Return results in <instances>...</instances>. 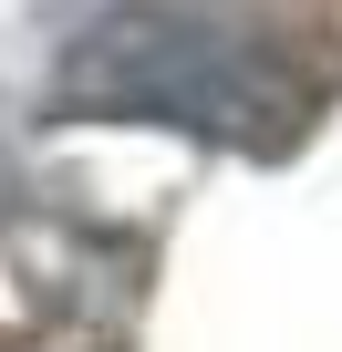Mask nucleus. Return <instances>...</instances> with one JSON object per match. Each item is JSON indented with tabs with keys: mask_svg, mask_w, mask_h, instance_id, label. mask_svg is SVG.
Wrapping results in <instances>:
<instances>
[{
	"mask_svg": "<svg viewBox=\"0 0 342 352\" xmlns=\"http://www.w3.org/2000/svg\"><path fill=\"white\" fill-rule=\"evenodd\" d=\"M63 104L73 114H125V124H187L218 145H290L311 94L218 11H177V0H125V11L83 21L63 52Z\"/></svg>",
	"mask_w": 342,
	"mask_h": 352,
	"instance_id": "obj_1",
	"label": "nucleus"
}]
</instances>
